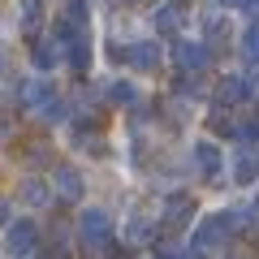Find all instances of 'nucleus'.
I'll return each mask as SVG.
<instances>
[{
    "label": "nucleus",
    "mask_w": 259,
    "mask_h": 259,
    "mask_svg": "<svg viewBox=\"0 0 259 259\" xmlns=\"http://www.w3.org/2000/svg\"><path fill=\"white\" fill-rule=\"evenodd\" d=\"M78 242H82L87 255H104L112 246V221H108L104 207H87L78 216Z\"/></svg>",
    "instance_id": "f257e3e1"
},
{
    "label": "nucleus",
    "mask_w": 259,
    "mask_h": 259,
    "mask_svg": "<svg viewBox=\"0 0 259 259\" xmlns=\"http://www.w3.org/2000/svg\"><path fill=\"white\" fill-rule=\"evenodd\" d=\"M229 225H233V212H212V216H203V221H199V229H194V238H190V246H194L190 259L212 255V250L225 242V229H229Z\"/></svg>",
    "instance_id": "f03ea898"
},
{
    "label": "nucleus",
    "mask_w": 259,
    "mask_h": 259,
    "mask_svg": "<svg viewBox=\"0 0 259 259\" xmlns=\"http://www.w3.org/2000/svg\"><path fill=\"white\" fill-rule=\"evenodd\" d=\"M35 250H39V225L35 221H9V229H5V255L30 259Z\"/></svg>",
    "instance_id": "7ed1b4c3"
},
{
    "label": "nucleus",
    "mask_w": 259,
    "mask_h": 259,
    "mask_svg": "<svg viewBox=\"0 0 259 259\" xmlns=\"http://www.w3.org/2000/svg\"><path fill=\"white\" fill-rule=\"evenodd\" d=\"M173 61L182 74H203L207 61H212V48L203 44V39H182V44L173 48Z\"/></svg>",
    "instance_id": "20e7f679"
},
{
    "label": "nucleus",
    "mask_w": 259,
    "mask_h": 259,
    "mask_svg": "<svg viewBox=\"0 0 259 259\" xmlns=\"http://www.w3.org/2000/svg\"><path fill=\"white\" fill-rule=\"evenodd\" d=\"M250 91H255V82H250L246 74H229V78H221V82H216V104H221V108L246 104V100H250Z\"/></svg>",
    "instance_id": "39448f33"
},
{
    "label": "nucleus",
    "mask_w": 259,
    "mask_h": 259,
    "mask_svg": "<svg viewBox=\"0 0 259 259\" xmlns=\"http://www.w3.org/2000/svg\"><path fill=\"white\" fill-rule=\"evenodd\" d=\"M52 190L61 194L65 203H78V199L87 194V182H82V173H78L74 164H61V168L52 173Z\"/></svg>",
    "instance_id": "423d86ee"
},
{
    "label": "nucleus",
    "mask_w": 259,
    "mask_h": 259,
    "mask_svg": "<svg viewBox=\"0 0 259 259\" xmlns=\"http://www.w3.org/2000/svg\"><path fill=\"white\" fill-rule=\"evenodd\" d=\"M194 221V199L182 190H173L164 199V229H186V225Z\"/></svg>",
    "instance_id": "0eeeda50"
},
{
    "label": "nucleus",
    "mask_w": 259,
    "mask_h": 259,
    "mask_svg": "<svg viewBox=\"0 0 259 259\" xmlns=\"http://www.w3.org/2000/svg\"><path fill=\"white\" fill-rule=\"evenodd\" d=\"M221 164H225V156H221V147H216L212 139H199V143H194V168H199V177H216V173H221Z\"/></svg>",
    "instance_id": "6e6552de"
},
{
    "label": "nucleus",
    "mask_w": 259,
    "mask_h": 259,
    "mask_svg": "<svg viewBox=\"0 0 259 259\" xmlns=\"http://www.w3.org/2000/svg\"><path fill=\"white\" fill-rule=\"evenodd\" d=\"M160 44H151V39H143V44H130V52H125V61L134 65V69H139V74H151V69H156L160 65Z\"/></svg>",
    "instance_id": "1a4fd4ad"
},
{
    "label": "nucleus",
    "mask_w": 259,
    "mask_h": 259,
    "mask_svg": "<svg viewBox=\"0 0 259 259\" xmlns=\"http://www.w3.org/2000/svg\"><path fill=\"white\" fill-rule=\"evenodd\" d=\"M186 9H190V0H164L151 22H156L160 30H168V35H173L177 26H186Z\"/></svg>",
    "instance_id": "9d476101"
},
{
    "label": "nucleus",
    "mask_w": 259,
    "mask_h": 259,
    "mask_svg": "<svg viewBox=\"0 0 259 259\" xmlns=\"http://www.w3.org/2000/svg\"><path fill=\"white\" fill-rule=\"evenodd\" d=\"M259 177V151L255 147H242L233 156V186H250Z\"/></svg>",
    "instance_id": "9b49d317"
},
{
    "label": "nucleus",
    "mask_w": 259,
    "mask_h": 259,
    "mask_svg": "<svg viewBox=\"0 0 259 259\" xmlns=\"http://www.w3.org/2000/svg\"><path fill=\"white\" fill-rule=\"evenodd\" d=\"M52 100H56V95H52V87H48L44 78H35V82L22 87V104H26L30 112H39V117H44V108H48Z\"/></svg>",
    "instance_id": "f8f14e48"
},
{
    "label": "nucleus",
    "mask_w": 259,
    "mask_h": 259,
    "mask_svg": "<svg viewBox=\"0 0 259 259\" xmlns=\"http://www.w3.org/2000/svg\"><path fill=\"white\" fill-rule=\"evenodd\" d=\"M61 52H65V61H69V65L78 69V74H82L87 65H91V35L82 30V35H78V39H69V44H65Z\"/></svg>",
    "instance_id": "ddd939ff"
},
{
    "label": "nucleus",
    "mask_w": 259,
    "mask_h": 259,
    "mask_svg": "<svg viewBox=\"0 0 259 259\" xmlns=\"http://www.w3.org/2000/svg\"><path fill=\"white\" fill-rule=\"evenodd\" d=\"M61 56H65V52H61V44H56V39H39V44L30 48V61H35L39 74H48V69H52Z\"/></svg>",
    "instance_id": "4468645a"
},
{
    "label": "nucleus",
    "mask_w": 259,
    "mask_h": 259,
    "mask_svg": "<svg viewBox=\"0 0 259 259\" xmlns=\"http://www.w3.org/2000/svg\"><path fill=\"white\" fill-rule=\"evenodd\" d=\"M22 199H26L30 207H48L52 203V186H48L44 177H26V182H22Z\"/></svg>",
    "instance_id": "2eb2a0df"
},
{
    "label": "nucleus",
    "mask_w": 259,
    "mask_h": 259,
    "mask_svg": "<svg viewBox=\"0 0 259 259\" xmlns=\"http://www.w3.org/2000/svg\"><path fill=\"white\" fill-rule=\"evenodd\" d=\"M203 44L212 48V52L225 48V44H229V22H225V18H207L203 22Z\"/></svg>",
    "instance_id": "dca6fc26"
},
{
    "label": "nucleus",
    "mask_w": 259,
    "mask_h": 259,
    "mask_svg": "<svg viewBox=\"0 0 259 259\" xmlns=\"http://www.w3.org/2000/svg\"><path fill=\"white\" fill-rule=\"evenodd\" d=\"M207 125H212L216 134H221V139H238V121H233V112H229V108H221V104L212 108V117H207Z\"/></svg>",
    "instance_id": "f3484780"
},
{
    "label": "nucleus",
    "mask_w": 259,
    "mask_h": 259,
    "mask_svg": "<svg viewBox=\"0 0 259 259\" xmlns=\"http://www.w3.org/2000/svg\"><path fill=\"white\" fill-rule=\"evenodd\" d=\"M108 100L117 104V108H134V104H139V91H134V82H112Z\"/></svg>",
    "instance_id": "a211bd4d"
},
{
    "label": "nucleus",
    "mask_w": 259,
    "mask_h": 259,
    "mask_svg": "<svg viewBox=\"0 0 259 259\" xmlns=\"http://www.w3.org/2000/svg\"><path fill=\"white\" fill-rule=\"evenodd\" d=\"M39 18H44V5H39V0H30L26 9H22V30H26V35H35V30H39Z\"/></svg>",
    "instance_id": "6ab92c4d"
},
{
    "label": "nucleus",
    "mask_w": 259,
    "mask_h": 259,
    "mask_svg": "<svg viewBox=\"0 0 259 259\" xmlns=\"http://www.w3.org/2000/svg\"><path fill=\"white\" fill-rule=\"evenodd\" d=\"M125 238H130V242H143V238H147V221H143V216H134V221L125 225Z\"/></svg>",
    "instance_id": "aec40b11"
},
{
    "label": "nucleus",
    "mask_w": 259,
    "mask_h": 259,
    "mask_svg": "<svg viewBox=\"0 0 259 259\" xmlns=\"http://www.w3.org/2000/svg\"><path fill=\"white\" fill-rule=\"evenodd\" d=\"M242 9H250V13H255V18H259V0H246V5H242Z\"/></svg>",
    "instance_id": "412c9836"
},
{
    "label": "nucleus",
    "mask_w": 259,
    "mask_h": 259,
    "mask_svg": "<svg viewBox=\"0 0 259 259\" xmlns=\"http://www.w3.org/2000/svg\"><path fill=\"white\" fill-rule=\"evenodd\" d=\"M216 5H233V9H238V5H246V0H216Z\"/></svg>",
    "instance_id": "4be33fe9"
},
{
    "label": "nucleus",
    "mask_w": 259,
    "mask_h": 259,
    "mask_svg": "<svg viewBox=\"0 0 259 259\" xmlns=\"http://www.w3.org/2000/svg\"><path fill=\"white\" fill-rule=\"evenodd\" d=\"M5 130H9V125H5V117H0V139H5Z\"/></svg>",
    "instance_id": "5701e85b"
},
{
    "label": "nucleus",
    "mask_w": 259,
    "mask_h": 259,
    "mask_svg": "<svg viewBox=\"0 0 259 259\" xmlns=\"http://www.w3.org/2000/svg\"><path fill=\"white\" fill-rule=\"evenodd\" d=\"M0 78H5V61H0Z\"/></svg>",
    "instance_id": "b1692460"
},
{
    "label": "nucleus",
    "mask_w": 259,
    "mask_h": 259,
    "mask_svg": "<svg viewBox=\"0 0 259 259\" xmlns=\"http://www.w3.org/2000/svg\"><path fill=\"white\" fill-rule=\"evenodd\" d=\"M121 5H130V0H121Z\"/></svg>",
    "instance_id": "393cba45"
}]
</instances>
